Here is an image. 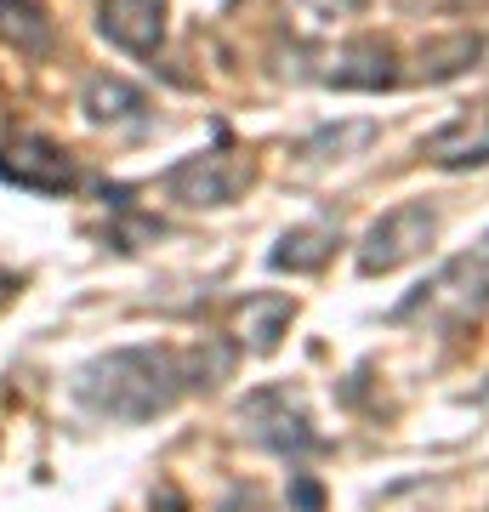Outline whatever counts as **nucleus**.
<instances>
[{"instance_id":"1","label":"nucleus","mask_w":489,"mask_h":512,"mask_svg":"<svg viewBox=\"0 0 489 512\" xmlns=\"http://www.w3.org/2000/svg\"><path fill=\"white\" fill-rule=\"evenodd\" d=\"M182 393H188V370L171 348H114L97 353L74 376V399L91 416L120 421V427H143V421L165 416Z\"/></svg>"},{"instance_id":"2","label":"nucleus","mask_w":489,"mask_h":512,"mask_svg":"<svg viewBox=\"0 0 489 512\" xmlns=\"http://www.w3.org/2000/svg\"><path fill=\"white\" fill-rule=\"evenodd\" d=\"M438 239V211L433 205H393L387 217H376L359 239V274H399L416 256L433 251Z\"/></svg>"},{"instance_id":"3","label":"nucleus","mask_w":489,"mask_h":512,"mask_svg":"<svg viewBox=\"0 0 489 512\" xmlns=\"http://www.w3.org/2000/svg\"><path fill=\"white\" fill-rule=\"evenodd\" d=\"M256 165L245 148L234 143H217L205 148V154H188L182 165H171V177H165V188L177 194L182 205H205V211H217V205H234L245 188H251Z\"/></svg>"},{"instance_id":"4","label":"nucleus","mask_w":489,"mask_h":512,"mask_svg":"<svg viewBox=\"0 0 489 512\" xmlns=\"http://www.w3.org/2000/svg\"><path fill=\"white\" fill-rule=\"evenodd\" d=\"M239 421L273 456H308V450H319V433H313L308 410L290 399V387H256L251 399L239 404Z\"/></svg>"},{"instance_id":"5","label":"nucleus","mask_w":489,"mask_h":512,"mask_svg":"<svg viewBox=\"0 0 489 512\" xmlns=\"http://www.w3.org/2000/svg\"><path fill=\"white\" fill-rule=\"evenodd\" d=\"M0 177L23 194H69L80 183L69 148L40 137V131H18L12 143H0Z\"/></svg>"},{"instance_id":"6","label":"nucleus","mask_w":489,"mask_h":512,"mask_svg":"<svg viewBox=\"0 0 489 512\" xmlns=\"http://www.w3.org/2000/svg\"><path fill=\"white\" fill-rule=\"evenodd\" d=\"M325 86L336 92H387V86H399V52L376 35H359V40H342L330 63L319 69Z\"/></svg>"},{"instance_id":"7","label":"nucleus","mask_w":489,"mask_h":512,"mask_svg":"<svg viewBox=\"0 0 489 512\" xmlns=\"http://www.w3.org/2000/svg\"><path fill=\"white\" fill-rule=\"evenodd\" d=\"M97 29L131 57H154L165 46V0H103Z\"/></svg>"},{"instance_id":"8","label":"nucleus","mask_w":489,"mask_h":512,"mask_svg":"<svg viewBox=\"0 0 489 512\" xmlns=\"http://www.w3.org/2000/svg\"><path fill=\"white\" fill-rule=\"evenodd\" d=\"M80 109H86L91 126H143L148 120V92L143 86H131L126 74H91L86 86H80Z\"/></svg>"},{"instance_id":"9","label":"nucleus","mask_w":489,"mask_h":512,"mask_svg":"<svg viewBox=\"0 0 489 512\" xmlns=\"http://www.w3.org/2000/svg\"><path fill=\"white\" fill-rule=\"evenodd\" d=\"M421 154L438 165V171H472V165H489V120L484 114H461L444 131H433Z\"/></svg>"},{"instance_id":"10","label":"nucleus","mask_w":489,"mask_h":512,"mask_svg":"<svg viewBox=\"0 0 489 512\" xmlns=\"http://www.w3.org/2000/svg\"><path fill=\"white\" fill-rule=\"evenodd\" d=\"M290 319H296V302L279 291H262V296H245L234 313V330H239V342L251 353H273L279 342H285V330Z\"/></svg>"},{"instance_id":"11","label":"nucleus","mask_w":489,"mask_h":512,"mask_svg":"<svg viewBox=\"0 0 489 512\" xmlns=\"http://www.w3.org/2000/svg\"><path fill=\"white\" fill-rule=\"evenodd\" d=\"M336 251V228L325 222H302V228H290L279 234V245L268 251V268L273 274H319Z\"/></svg>"},{"instance_id":"12","label":"nucleus","mask_w":489,"mask_h":512,"mask_svg":"<svg viewBox=\"0 0 489 512\" xmlns=\"http://www.w3.org/2000/svg\"><path fill=\"white\" fill-rule=\"evenodd\" d=\"M0 40L18 46L23 57H46L57 29H52V18H46L40 0H0Z\"/></svg>"},{"instance_id":"13","label":"nucleus","mask_w":489,"mask_h":512,"mask_svg":"<svg viewBox=\"0 0 489 512\" xmlns=\"http://www.w3.org/2000/svg\"><path fill=\"white\" fill-rule=\"evenodd\" d=\"M478 57H484V40L461 29V35H444V40H433V46H421L416 74L427 80V86H444V80H455V74L478 69Z\"/></svg>"},{"instance_id":"14","label":"nucleus","mask_w":489,"mask_h":512,"mask_svg":"<svg viewBox=\"0 0 489 512\" xmlns=\"http://www.w3.org/2000/svg\"><path fill=\"white\" fill-rule=\"evenodd\" d=\"M370 143H376V120H342V126L313 131L302 143V154L308 160H347V154H364Z\"/></svg>"},{"instance_id":"15","label":"nucleus","mask_w":489,"mask_h":512,"mask_svg":"<svg viewBox=\"0 0 489 512\" xmlns=\"http://www.w3.org/2000/svg\"><path fill=\"white\" fill-rule=\"evenodd\" d=\"M313 23H342V18H359L370 0H296Z\"/></svg>"},{"instance_id":"16","label":"nucleus","mask_w":489,"mask_h":512,"mask_svg":"<svg viewBox=\"0 0 489 512\" xmlns=\"http://www.w3.org/2000/svg\"><path fill=\"white\" fill-rule=\"evenodd\" d=\"M296 512H325V495H319V484H313V478H296Z\"/></svg>"},{"instance_id":"17","label":"nucleus","mask_w":489,"mask_h":512,"mask_svg":"<svg viewBox=\"0 0 489 512\" xmlns=\"http://www.w3.org/2000/svg\"><path fill=\"white\" fill-rule=\"evenodd\" d=\"M12 296H18V274H0V308H6Z\"/></svg>"},{"instance_id":"18","label":"nucleus","mask_w":489,"mask_h":512,"mask_svg":"<svg viewBox=\"0 0 489 512\" xmlns=\"http://www.w3.org/2000/svg\"><path fill=\"white\" fill-rule=\"evenodd\" d=\"M484 404H489V376H484Z\"/></svg>"},{"instance_id":"19","label":"nucleus","mask_w":489,"mask_h":512,"mask_svg":"<svg viewBox=\"0 0 489 512\" xmlns=\"http://www.w3.org/2000/svg\"><path fill=\"white\" fill-rule=\"evenodd\" d=\"M484 262H489V234H484Z\"/></svg>"}]
</instances>
